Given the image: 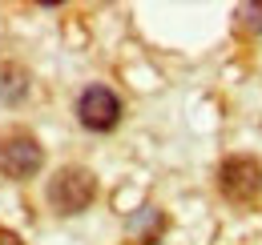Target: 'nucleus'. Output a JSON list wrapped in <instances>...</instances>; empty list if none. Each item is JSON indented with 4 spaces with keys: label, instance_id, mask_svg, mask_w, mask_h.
Wrapping results in <instances>:
<instances>
[{
    "label": "nucleus",
    "instance_id": "4",
    "mask_svg": "<svg viewBox=\"0 0 262 245\" xmlns=\"http://www.w3.org/2000/svg\"><path fill=\"white\" fill-rule=\"evenodd\" d=\"M40 145H36L29 133H16V137H4L0 141V173L4 177H12V181H25V177H33L36 169H40Z\"/></svg>",
    "mask_w": 262,
    "mask_h": 245
},
{
    "label": "nucleus",
    "instance_id": "2",
    "mask_svg": "<svg viewBox=\"0 0 262 245\" xmlns=\"http://www.w3.org/2000/svg\"><path fill=\"white\" fill-rule=\"evenodd\" d=\"M218 189H222V197L234 201V205L258 201V193H262V165L254 161V157H230V161H222V169H218Z\"/></svg>",
    "mask_w": 262,
    "mask_h": 245
},
{
    "label": "nucleus",
    "instance_id": "6",
    "mask_svg": "<svg viewBox=\"0 0 262 245\" xmlns=\"http://www.w3.org/2000/svg\"><path fill=\"white\" fill-rule=\"evenodd\" d=\"M0 245H25L16 233H8V229H0Z\"/></svg>",
    "mask_w": 262,
    "mask_h": 245
},
{
    "label": "nucleus",
    "instance_id": "1",
    "mask_svg": "<svg viewBox=\"0 0 262 245\" xmlns=\"http://www.w3.org/2000/svg\"><path fill=\"white\" fill-rule=\"evenodd\" d=\"M97 197V181H93V173L89 169H81V165H65L53 181H49V205L57 209V213H81L89 201Z\"/></svg>",
    "mask_w": 262,
    "mask_h": 245
},
{
    "label": "nucleus",
    "instance_id": "3",
    "mask_svg": "<svg viewBox=\"0 0 262 245\" xmlns=\"http://www.w3.org/2000/svg\"><path fill=\"white\" fill-rule=\"evenodd\" d=\"M77 121L93 133H109L113 125L121 121V101L117 92L105 89V85H89V89L77 96Z\"/></svg>",
    "mask_w": 262,
    "mask_h": 245
},
{
    "label": "nucleus",
    "instance_id": "5",
    "mask_svg": "<svg viewBox=\"0 0 262 245\" xmlns=\"http://www.w3.org/2000/svg\"><path fill=\"white\" fill-rule=\"evenodd\" d=\"M238 16H242L250 29H258V32H262V4H242V8H238Z\"/></svg>",
    "mask_w": 262,
    "mask_h": 245
}]
</instances>
